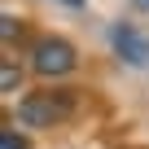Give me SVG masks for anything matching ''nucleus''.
<instances>
[{
	"instance_id": "nucleus-1",
	"label": "nucleus",
	"mask_w": 149,
	"mask_h": 149,
	"mask_svg": "<svg viewBox=\"0 0 149 149\" xmlns=\"http://www.w3.org/2000/svg\"><path fill=\"white\" fill-rule=\"evenodd\" d=\"M74 105H79V97H74V88H57V92H31L18 101V123L22 127H53L61 118L74 114Z\"/></svg>"
},
{
	"instance_id": "nucleus-2",
	"label": "nucleus",
	"mask_w": 149,
	"mask_h": 149,
	"mask_svg": "<svg viewBox=\"0 0 149 149\" xmlns=\"http://www.w3.org/2000/svg\"><path fill=\"white\" fill-rule=\"evenodd\" d=\"M31 66L40 70V74H70L74 70V48L66 44V40H57V35H48V40H40L35 48H31Z\"/></svg>"
},
{
	"instance_id": "nucleus-3",
	"label": "nucleus",
	"mask_w": 149,
	"mask_h": 149,
	"mask_svg": "<svg viewBox=\"0 0 149 149\" xmlns=\"http://www.w3.org/2000/svg\"><path fill=\"white\" fill-rule=\"evenodd\" d=\"M110 44H114V53H118L127 66H149V40H145L136 26L118 22V26L110 31Z\"/></svg>"
},
{
	"instance_id": "nucleus-4",
	"label": "nucleus",
	"mask_w": 149,
	"mask_h": 149,
	"mask_svg": "<svg viewBox=\"0 0 149 149\" xmlns=\"http://www.w3.org/2000/svg\"><path fill=\"white\" fill-rule=\"evenodd\" d=\"M18 84H22V70H18L13 61H5V70H0V88H5V92H13Z\"/></svg>"
},
{
	"instance_id": "nucleus-5",
	"label": "nucleus",
	"mask_w": 149,
	"mask_h": 149,
	"mask_svg": "<svg viewBox=\"0 0 149 149\" xmlns=\"http://www.w3.org/2000/svg\"><path fill=\"white\" fill-rule=\"evenodd\" d=\"M18 31H22V22H18L13 13H5V18H0V35H5V44H13V40H18Z\"/></svg>"
},
{
	"instance_id": "nucleus-6",
	"label": "nucleus",
	"mask_w": 149,
	"mask_h": 149,
	"mask_svg": "<svg viewBox=\"0 0 149 149\" xmlns=\"http://www.w3.org/2000/svg\"><path fill=\"white\" fill-rule=\"evenodd\" d=\"M0 149H26V140L18 132H5V136H0Z\"/></svg>"
},
{
	"instance_id": "nucleus-7",
	"label": "nucleus",
	"mask_w": 149,
	"mask_h": 149,
	"mask_svg": "<svg viewBox=\"0 0 149 149\" xmlns=\"http://www.w3.org/2000/svg\"><path fill=\"white\" fill-rule=\"evenodd\" d=\"M61 5H70V9H84V0H61Z\"/></svg>"
}]
</instances>
